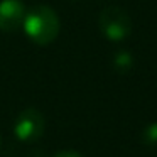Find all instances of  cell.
Wrapping results in <instances>:
<instances>
[{"instance_id":"6da1fadb","label":"cell","mask_w":157,"mask_h":157,"mask_svg":"<svg viewBox=\"0 0 157 157\" xmlns=\"http://www.w3.org/2000/svg\"><path fill=\"white\" fill-rule=\"evenodd\" d=\"M24 27L27 37L39 46H48L59 34V17L48 5H34L25 12Z\"/></svg>"},{"instance_id":"7a4b0ae2","label":"cell","mask_w":157,"mask_h":157,"mask_svg":"<svg viewBox=\"0 0 157 157\" xmlns=\"http://www.w3.org/2000/svg\"><path fill=\"white\" fill-rule=\"evenodd\" d=\"M100 31L110 41H123L125 37H128L132 32V21H130L128 14L120 7H105L100 12L98 17Z\"/></svg>"},{"instance_id":"3957f363","label":"cell","mask_w":157,"mask_h":157,"mask_svg":"<svg viewBox=\"0 0 157 157\" xmlns=\"http://www.w3.org/2000/svg\"><path fill=\"white\" fill-rule=\"evenodd\" d=\"M44 117L36 108H25L14 122V133L21 142H36L44 133Z\"/></svg>"},{"instance_id":"277c9868","label":"cell","mask_w":157,"mask_h":157,"mask_svg":"<svg viewBox=\"0 0 157 157\" xmlns=\"http://www.w3.org/2000/svg\"><path fill=\"white\" fill-rule=\"evenodd\" d=\"M25 5L21 0H2L0 2V31L14 32L22 27L25 17Z\"/></svg>"},{"instance_id":"5b68a950","label":"cell","mask_w":157,"mask_h":157,"mask_svg":"<svg viewBox=\"0 0 157 157\" xmlns=\"http://www.w3.org/2000/svg\"><path fill=\"white\" fill-rule=\"evenodd\" d=\"M133 66V58L128 51H117L113 56V68L118 73H127Z\"/></svg>"},{"instance_id":"8992f818","label":"cell","mask_w":157,"mask_h":157,"mask_svg":"<svg viewBox=\"0 0 157 157\" xmlns=\"http://www.w3.org/2000/svg\"><path fill=\"white\" fill-rule=\"evenodd\" d=\"M142 139L145 144L149 145H157V122L155 123H150L144 128V133H142Z\"/></svg>"},{"instance_id":"52a82bcc","label":"cell","mask_w":157,"mask_h":157,"mask_svg":"<svg viewBox=\"0 0 157 157\" xmlns=\"http://www.w3.org/2000/svg\"><path fill=\"white\" fill-rule=\"evenodd\" d=\"M52 157H85V155H81V154L76 152V150H59V152H56Z\"/></svg>"},{"instance_id":"ba28073f","label":"cell","mask_w":157,"mask_h":157,"mask_svg":"<svg viewBox=\"0 0 157 157\" xmlns=\"http://www.w3.org/2000/svg\"><path fill=\"white\" fill-rule=\"evenodd\" d=\"M0 142H2V139H0Z\"/></svg>"}]
</instances>
